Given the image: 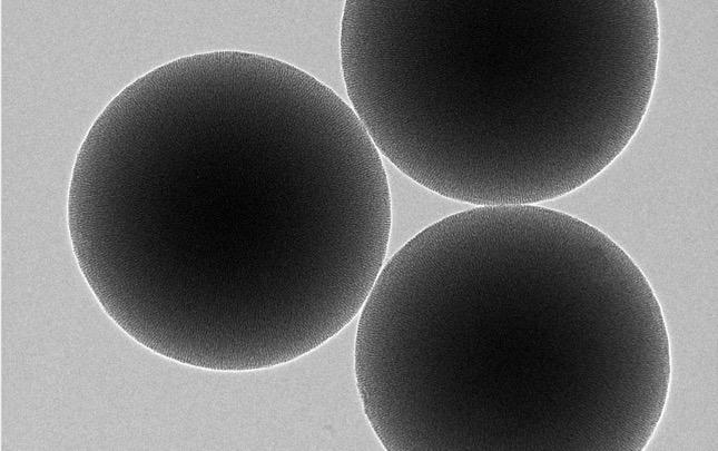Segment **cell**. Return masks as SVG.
Here are the masks:
<instances>
[{
  "mask_svg": "<svg viewBox=\"0 0 718 451\" xmlns=\"http://www.w3.org/2000/svg\"><path fill=\"white\" fill-rule=\"evenodd\" d=\"M340 60L383 159L469 206L578 189L627 117L623 53L590 0H347Z\"/></svg>",
  "mask_w": 718,
  "mask_h": 451,
  "instance_id": "3",
  "label": "cell"
},
{
  "mask_svg": "<svg viewBox=\"0 0 718 451\" xmlns=\"http://www.w3.org/2000/svg\"><path fill=\"white\" fill-rule=\"evenodd\" d=\"M108 199H138L139 302L186 336L292 357L360 314L388 253L384 159L348 101L252 52L176 67L117 121Z\"/></svg>",
  "mask_w": 718,
  "mask_h": 451,
  "instance_id": "1",
  "label": "cell"
},
{
  "mask_svg": "<svg viewBox=\"0 0 718 451\" xmlns=\"http://www.w3.org/2000/svg\"><path fill=\"white\" fill-rule=\"evenodd\" d=\"M662 341L652 287L604 233L544 205L470 206L387 256L354 376L388 451L598 450Z\"/></svg>",
  "mask_w": 718,
  "mask_h": 451,
  "instance_id": "2",
  "label": "cell"
}]
</instances>
